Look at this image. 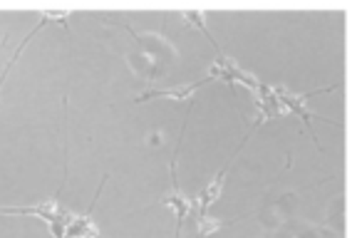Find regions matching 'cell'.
Wrapping results in <instances>:
<instances>
[{
    "label": "cell",
    "mask_w": 362,
    "mask_h": 238,
    "mask_svg": "<svg viewBox=\"0 0 362 238\" xmlns=\"http://www.w3.org/2000/svg\"><path fill=\"white\" fill-rule=\"evenodd\" d=\"M0 216H40L42 221L50 223L52 228V236L55 238H62L65 236V228L67 223L72 221V213L70 211H62L60 208V191L45 203H37V206H28V208H21V206H8V208H0Z\"/></svg>",
    "instance_id": "cell-1"
},
{
    "label": "cell",
    "mask_w": 362,
    "mask_h": 238,
    "mask_svg": "<svg viewBox=\"0 0 362 238\" xmlns=\"http://www.w3.org/2000/svg\"><path fill=\"white\" fill-rule=\"evenodd\" d=\"M238 152H241V149H236V154H238ZM236 154H233V159H236ZM233 159H228V162L221 167V172H218L216 177H214V182L209 184V186L204 189L202 194H199V198H197V201H199V218H204V216H206V208L211 206V203L218 198V194H221V186H223V177H226V174H228V169H231Z\"/></svg>",
    "instance_id": "cell-3"
},
{
    "label": "cell",
    "mask_w": 362,
    "mask_h": 238,
    "mask_svg": "<svg viewBox=\"0 0 362 238\" xmlns=\"http://www.w3.org/2000/svg\"><path fill=\"white\" fill-rule=\"evenodd\" d=\"M45 23H47V20H45V18H42V20H40V23H37V25H35V28H33V32H30V35H28V37H25V40H23V42H21V47H18V50H16V55H13V60H11V62H8V67H6V70H3V75H0V90H3V82H6V80H8V75H11V70H13V65H16V60H18V57H21L23 47H25V45H28V40H30V37H33V35H37V32H40V28H42V25H45Z\"/></svg>",
    "instance_id": "cell-5"
},
{
    "label": "cell",
    "mask_w": 362,
    "mask_h": 238,
    "mask_svg": "<svg viewBox=\"0 0 362 238\" xmlns=\"http://www.w3.org/2000/svg\"><path fill=\"white\" fill-rule=\"evenodd\" d=\"M97 201H92L90 211L82 213V216H72V221L67 223L65 236L62 238H102L100 228H97L95 218H92V208H95Z\"/></svg>",
    "instance_id": "cell-2"
},
{
    "label": "cell",
    "mask_w": 362,
    "mask_h": 238,
    "mask_svg": "<svg viewBox=\"0 0 362 238\" xmlns=\"http://www.w3.org/2000/svg\"><path fill=\"white\" fill-rule=\"evenodd\" d=\"M184 18H187V23H192V25H197L199 30H202L204 35H206V40H211V45L216 47V52H218V55L223 57V52L218 50L216 40H214V37H211V32H209V30H206V25H204V23H202V13H197V11H192V13H184Z\"/></svg>",
    "instance_id": "cell-6"
},
{
    "label": "cell",
    "mask_w": 362,
    "mask_h": 238,
    "mask_svg": "<svg viewBox=\"0 0 362 238\" xmlns=\"http://www.w3.org/2000/svg\"><path fill=\"white\" fill-rule=\"evenodd\" d=\"M206 82H211V80H209V77H206V80H197V82H192V85H187V87H179V90H154V92H144V95H141L136 102L154 100V97H166V100H179V102L192 100V97L197 95L199 87L206 85Z\"/></svg>",
    "instance_id": "cell-4"
}]
</instances>
